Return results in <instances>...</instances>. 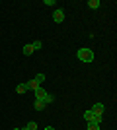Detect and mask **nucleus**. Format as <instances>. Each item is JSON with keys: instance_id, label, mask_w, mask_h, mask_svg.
<instances>
[{"instance_id": "nucleus-7", "label": "nucleus", "mask_w": 117, "mask_h": 130, "mask_svg": "<svg viewBox=\"0 0 117 130\" xmlns=\"http://www.w3.org/2000/svg\"><path fill=\"white\" fill-rule=\"evenodd\" d=\"M53 101H55V95L47 91V95H45V97H43V103H45V105H51V103H53Z\"/></svg>"}, {"instance_id": "nucleus-4", "label": "nucleus", "mask_w": 117, "mask_h": 130, "mask_svg": "<svg viewBox=\"0 0 117 130\" xmlns=\"http://www.w3.org/2000/svg\"><path fill=\"white\" fill-rule=\"evenodd\" d=\"M25 91H29V89H28V84H18V86H16V93L22 95V93H25Z\"/></svg>"}, {"instance_id": "nucleus-13", "label": "nucleus", "mask_w": 117, "mask_h": 130, "mask_svg": "<svg viewBox=\"0 0 117 130\" xmlns=\"http://www.w3.org/2000/svg\"><path fill=\"white\" fill-rule=\"evenodd\" d=\"M33 80H35V82H37L39 86H41V84H43V82H45V74H37V76H35V78H33Z\"/></svg>"}, {"instance_id": "nucleus-10", "label": "nucleus", "mask_w": 117, "mask_h": 130, "mask_svg": "<svg viewBox=\"0 0 117 130\" xmlns=\"http://www.w3.org/2000/svg\"><path fill=\"white\" fill-rule=\"evenodd\" d=\"M25 84H28V89H33V91L37 89V87H41V86H39V84H37L35 80H29V82H25Z\"/></svg>"}, {"instance_id": "nucleus-6", "label": "nucleus", "mask_w": 117, "mask_h": 130, "mask_svg": "<svg viewBox=\"0 0 117 130\" xmlns=\"http://www.w3.org/2000/svg\"><path fill=\"white\" fill-rule=\"evenodd\" d=\"M45 107H47V105H45L43 101H39V99H35V101H33V109H35V111H43Z\"/></svg>"}, {"instance_id": "nucleus-19", "label": "nucleus", "mask_w": 117, "mask_h": 130, "mask_svg": "<svg viewBox=\"0 0 117 130\" xmlns=\"http://www.w3.org/2000/svg\"><path fill=\"white\" fill-rule=\"evenodd\" d=\"M14 130H23V128H14Z\"/></svg>"}, {"instance_id": "nucleus-17", "label": "nucleus", "mask_w": 117, "mask_h": 130, "mask_svg": "<svg viewBox=\"0 0 117 130\" xmlns=\"http://www.w3.org/2000/svg\"><path fill=\"white\" fill-rule=\"evenodd\" d=\"M55 4H57L55 0H45V6H55Z\"/></svg>"}, {"instance_id": "nucleus-9", "label": "nucleus", "mask_w": 117, "mask_h": 130, "mask_svg": "<svg viewBox=\"0 0 117 130\" xmlns=\"http://www.w3.org/2000/svg\"><path fill=\"white\" fill-rule=\"evenodd\" d=\"M33 53H35V51H33V47H31V43L23 47V54H25V56H31V54H33Z\"/></svg>"}, {"instance_id": "nucleus-18", "label": "nucleus", "mask_w": 117, "mask_h": 130, "mask_svg": "<svg viewBox=\"0 0 117 130\" xmlns=\"http://www.w3.org/2000/svg\"><path fill=\"white\" fill-rule=\"evenodd\" d=\"M45 130H55V128H53V126H47V128H45Z\"/></svg>"}, {"instance_id": "nucleus-16", "label": "nucleus", "mask_w": 117, "mask_h": 130, "mask_svg": "<svg viewBox=\"0 0 117 130\" xmlns=\"http://www.w3.org/2000/svg\"><path fill=\"white\" fill-rule=\"evenodd\" d=\"M88 130H100V124H96V122H88Z\"/></svg>"}, {"instance_id": "nucleus-3", "label": "nucleus", "mask_w": 117, "mask_h": 130, "mask_svg": "<svg viewBox=\"0 0 117 130\" xmlns=\"http://www.w3.org/2000/svg\"><path fill=\"white\" fill-rule=\"evenodd\" d=\"M47 95V91H45L43 87H37L35 89V99H39V101H43V97Z\"/></svg>"}, {"instance_id": "nucleus-1", "label": "nucleus", "mask_w": 117, "mask_h": 130, "mask_svg": "<svg viewBox=\"0 0 117 130\" xmlns=\"http://www.w3.org/2000/svg\"><path fill=\"white\" fill-rule=\"evenodd\" d=\"M76 56H78V60H82V62H94V53H92V49H86V47L78 49Z\"/></svg>"}, {"instance_id": "nucleus-15", "label": "nucleus", "mask_w": 117, "mask_h": 130, "mask_svg": "<svg viewBox=\"0 0 117 130\" xmlns=\"http://www.w3.org/2000/svg\"><path fill=\"white\" fill-rule=\"evenodd\" d=\"M25 130H37V122H28Z\"/></svg>"}, {"instance_id": "nucleus-11", "label": "nucleus", "mask_w": 117, "mask_h": 130, "mask_svg": "<svg viewBox=\"0 0 117 130\" xmlns=\"http://www.w3.org/2000/svg\"><path fill=\"white\" fill-rule=\"evenodd\" d=\"M84 119H86V122H92V119H94V111H92V109H88V111L84 113Z\"/></svg>"}, {"instance_id": "nucleus-14", "label": "nucleus", "mask_w": 117, "mask_h": 130, "mask_svg": "<svg viewBox=\"0 0 117 130\" xmlns=\"http://www.w3.org/2000/svg\"><path fill=\"white\" fill-rule=\"evenodd\" d=\"M31 47H33V51H39L41 47H43V43H41V41H33V43H31Z\"/></svg>"}, {"instance_id": "nucleus-12", "label": "nucleus", "mask_w": 117, "mask_h": 130, "mask_svg": "<svg viewBox=\"0 0 117 130\" xmlns=\"http://www.w3.org/2000/svg\"><path fill=\"white\" fill-rule=\"evenodd\" d=\"M88 6H90V8H92V10H98V8H100V0H90V2H88Z\"/></svg>"}, {"instance_id": "nucleus-5", "label": "nucleus", "mask_w": 117, "mask_h": 130, "mask_svg": "<svg viewBox=\"0 0 117 130\" xmlns=\"http://www.w3.org/2000/svg\"><path fill=\"white\" fill-rule=\"evenodd\" d=\"M92 111H94V113H103L106 107H103V103H94L92 105Z\"/></svg>"}, {"instance_id": "nucleus-2", "label": "nucleus", "mask_w": 117, "mask_h": 130, "mask_svg": "<svg viewBox=\"0 0 117 130\" xmlns=\"http://www.w3.org/2000/svg\"><path fill=\"white\" fill-rule=\"evenodd\" d=\"M53 22L55 23H62L64 22V10H62V8H57V10L53 12Z\"/></svg>"}, {"instance_id": "nucleus-8", "label": "nucleus", "mask_w": 117, "mask_h": 130, "mask_svg": "<svg viewBox=\"0 0 117 130\" xmlns=\"http://www.w3.org/2000/svg\"><path fill=\"white\" fill-rule=\"evenodd\" d=\"M101 120H103V113H94V119H92V122H96V124H101Z\"/></svg>"}]
</instances>
